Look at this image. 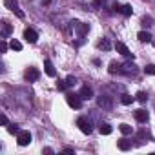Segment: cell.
<instances>
[{
  "instance_id": "36",
  "label": "cell",
  "mask_w": 155,
  "mask_h": 155,
  "mask_svg": "<svg viewBox=\"0 0 155 155\" xmlns=\"http://www.w3.org/2000/svg\"><path fill=\"white\" fill-rule=\"evenodd\" d=\"M153 46H155V40H153Z\"/></svg>"
},
{
  "instance_id": "3",
  "label": "cell",
  "mask_w": 155,
  "mask_h": 155,
  "mask_svg": "<svg viewBox=\"0 0 155 155\" xmlns=\"http://www.w3.org/2000/svg\"><path fill=\"white\" fill-rule=\"evenodd\" d=\"M97 104H99V108H102V110H111V108H113V99H111L110 95H99V97H97Z\"/></svg>"
},
{
  "instance_id": "30",
  "label": "cell",
  "mask_w": 155,
  "mask_h": 155,
  "mask_svg": "<svg viewBox=\"0 0 155 155\" xmlns=\"http://www.w3.org/2000/svg\"><path fill=\"white\" fill-rule=\"evenodd\" d=\"M0 122H2V126H9V120L6 115H0Z\"/></svg>"
},
{
  "instance_id": "11",
  "label": "cell",
  "mask_w": 155,
  "mask_h": 155,
  "mask_svg": "<svg viewBox=\"0 0 155 155\" xmlns=\"http://www.w3.org/2000/svg\"><path fill=\"white\" fill-rule=\"evenodd\" d=\"M44 69H46V75H48V77H55V75H57V71H55L51 60H48V58L44 60Z\"/></svg>"
},
{
  "instance_id": "34",
  "label": "cell",
  "mask_w": 155,
  "mask_h": 155,
  "mask_svg": "<svg viewBox=\"0 0 155 155\" xmlns=\"http://www.w3.org/2000/svg\"><path fill=\"white\" fill-rule=\"evenodd\" d=\"M64 153H75V150L73 148H64Z\"/></svg>"
},
{
  "instance_id": "35",
  "label": "cell",
  "mask_w": 155,
  "mask_h": 155,
  "mask_svg": "<svg viewBox=\"0 0 155 155\" xmlns=\"http://www.w3.org/2000/svg\"><path fill=\"white\" fill-rule=\"evenodd\" d=\"M49 2H51V0H44V2H42V6H49Z\"/></svg>"
},
{
  "instance_id": "13",
  "label": "cell",
  "mask_w": 155,
  "mask_h": 155,
  "mask_svg": "<svg viewBox=\"0 0 155 155\" xmlns=\"http://www.w3.org/2000/svg\"><path fill=\"white\" fill-rule=\"evenodd\" d=\"M108 71L111 73V75H115V73H122V64H119V62H110V68H108Z\"/></svg>"
},
{
  "instance_id": "28",
  "label": "cell",
  "mask_w": 155,
  "mask_h": 155,
  "mask_svg": "<svg viewBox=\"0 0 155 155\" xmlns=\"http://www.w3.org/2000/svg\"><path fill=\"white\" fill-rule=\"evenodd\" d=\"M66 81H68V84H69V88L77 84V79H75V77H73V75H69V77H68V79H66Z\"/></svg>"
},
{
  "instance_id": "6",
  "label": "cell",
  "mask_w": 155,
  "mask_h": 155,
  "mask_svg": "<svg viewBox=\"0 0 155 155\" xmlns=\"http://www.w3.org/2000/svg\"><path fill=\"white\" fill-rule=\"evenodd\" d=\"M24 79H26L28 82H35V81L40 79V71H38L37 68H28L26 73H24Z\"/></svg>"
},
{
  "instance_id": "20",
  "label": "cell",
  "mask_w": 155,
  "mask_h": 155,
  "mask_svg": "<svg viewBox=\"0 0 155 155\" xmlns=\"http://www.w3.org/2000/svg\"><path fill=\"white\" fill-rule=\"evenodd\" d=\"M120 13H122L124 17H131V13H133V8H131L130 4H124V6L120 8Z\"/></svg>"
},
{
  "instance_id": "18",
  "label": "cell",
  "mask_w": 155,
  "mask_h": 155,
  "mask_svg": "<svg viewBox=\"0 0 155 155\" xmlns=\"http://www.w3.org/2000/svg\"><path fill=\"white\" fill-rule=\"evenodd\" d=\"M119 130H120L122 135H131V133H133V128H131L130 124H126V122H122V124L119 126Z\"/></svg>"
},
{
  "instance_id": "12",
  "label": "cell",
  "mask_w": 155,
  "mask_h": 155,
  "mask_svg": "<svg viewBox=\"0 0 155 155\" xmlns=\"http://www.w3.org/2000/svg\"><path fill=\"white\" fill-rule=\"evenodd\" d=\"M117 146H119V150L128 151V150H131V140H128V139H119V140H117Z\"/></svg>"
},
{
  "instance_id": "5",
  "label": "cell",
  "mask_w": 155,
  "mask_h": 155,
  "mask_svg": "<svg viewBox=\"0 0 155 155\" xmlns=\"http://www.w3.org/2000/svg\"><path fill=\"white\" fill-rule=\"evenodd\" d=\"M71 26L77 29V35H79L81 38L90 31V24H84V22H79V20H73V22H71Z\"/></svg>"
},
{
  "instance_id": "23",
  "label": "cell",
  "mask_w": 155,
  "mask_h": 155,
  "mask_svg": "<svg viewBox=\"0 0 155 155\" xmlns=\"http://www.w3.org/2000/svg\"><path fill=\"white\" fill-rule=\"evenodd\" d=\"M9 48H11V49H15V51H22V44H20L18 40H15V38L11 40V44H9Z\"/></svg>"
},
{
  "instance_id": "1",
  "label": "cell",
  "mask_w": 155,
  "mask_h": 155,
  "mask_svg": "<svg viewBox=\"0 0 155 155\" xmlns=\"http://www.w3.org/2000/svg\"><path fill=\"white\" fill-rule=\"evenodd\" d=\"M66 102H68L71 108H75V110H81V108H82V97H81V95L68 93V95H66Z\"/></svg>"
},
{
  "instance_id": "16",
  "label": "cell",
  "mask_w": 155,
  "mask_h": 155,
  "mask_svg": "<svg viewBox=\"0 0 155 155\" xmlns=\"http://www.w3.org/2000/svg\"><path fill=\"white\" fill-rule=\"evenodd\" d=\"M97 48H99V49H104V51H110V49H111V42H110L108 38H102V40H99Z\"/></svg>"
},
{
  "instance_id": "9",
  "label": "cell",
  "mask_w": 155,
  "mask_h": 155,
  "mask_svg": "<svg viewBox=\"0 0 155 155\" xmlns=\"http://www.w3.org/2000/svg\"><path fill=\"white\" fill-rule=\"evenodd\" d=\"M133 115H135V120L140 122V124L148 122V119H150V113L146 110H137V111H133Z\"/></svg>"
},
{
  "instance_id": "22",
  "label": "cell",
  "mask_w": 155,
  "mask_h": 155,
  "mask_svg": "<svg viewBox=\"0 0 155 155\" xmlns=\"http://www.w3.org/2000/svg\"><path fill=\"white\" fill-rule=\"evenodd\" d=\"M122 73H135V66H133L131 62L124 64V66H122Z\"/></svg>"
},
{
  "instance_id": "19",
  "label": "cell",
  "mask_w": 155,
  "mask_h": 155,
  "mask_svg": "<svg viewBox=\"0 0 155 155\" xmlns=\"http://www.w3.org/2000/svg\"><path fill=\"white\" fill-rule=\"evenodd\" d=\"M4 6H6L8 9L15 11V9L18 8V0H4Z\"/></svg>"
},
{
  "instance_id": "2",
  "label": "cell",
  "mask_w": 155,
  "mask_h": 155,
  "mask_svg": "<svg viewBox=\"0 0 155 155\" xmlns=\"http://www.w3.org/2000/svg\"><path fill=\"white\" fill-rule=\"evenodd\" d=\"M77 126H79V130H81L84 135H90V133L93 131V128H91V122H90L86 117H79V119H77Z\"/></svg>"
},
{
  "instance_id": "33",
  "label": "cell",
  "mask_w": 155,
  "mask_h": 155,
  "mask_svg": "<svg viewBox=\"0 0 155 155\" xmlns=\"http://www.w3.org/2000/svg\"><path fill=\"white\" fill-rule=\"evenodd\" d=\"M0 49H2V53H6V51H8V44H6L4 40H2V44H0Z\"/></svg>"
},
{
  "instance_id": "26",
  "label": "cell",
  "mask_w": 155,
  "mask_h": 155,
  "mask_svg": "<svg viewBox=\"0 0 155 155\" xmlns=\"http://www.w3.org/2000/svg\"><path fill=\"white\" fill-rule=\"evenodd\" d=\"M144 73L146 75H155V64H146L144 66Z\"/></svg>"
},
{
  "instance_id": "10",
  "label": "cell",
  "mask_w": 155,
  "mask_h": 155,
  "mask_svg": "<svg viewBox=\"0 0 155 155\" xmlns=\"http://www.w3.org/2000/svg\"><path fill=\"white\" fill-rule=\"evenodd\" d=\"M79 95L82 97V101H90V99L93 97V90H91L90 86H82L81 91H79Z\"/></svg>"
},
{
  "instance_id": "8",
  "label": "cell",
  "mask_w": 155,
  "mask_h": 155,
  "mask_svg": "<svg viewBox=\"0 0 155 155\" xmlns=\"http://www.w3.org/2000/svg\"><path fill=\"white\" fill-rule=\"evenodd\" d=\"M24 38H26L29 44H35V42L38 40V33H37L33 28H26V29H24Z\"/></svg>"
},
{
  "instance_id": "25",
  "label": "cell",
  "mask_w": 155,
  "mask_h": 155,
  "mask_svg": "<svg viewBox=\"0 0 155 155\" xmlns=\"http://www.w3.org/2000/svg\"><path fill=\"white\" fill-rule=\"evenodd\" d=\"M135 97H137V101H139L140 104H144V102L148 101V95H146V91H139V93H137Z\"/></svg>"
},
{
  "instance_id": "7",
  "label": "cell",
  "mask_w": 155,
  "mask_h": 155,
  "mask_svg": "<svg viewBox=\"0 0 155 155\" xmlns=\"http://www.w3.org/2000/svg\"><path fill=\"white\" fill-rule=\"evenodd\" d=\"M115 49H117L122 57H126V58H131V60L135 58V55H133V53L126 48V44H122V42H115Z\"/></svg>"
},
{
  "instance_id": "27",
  "label": "cell",
  "mask_w": 155,
  "mask_h": 155,
  "mask_svg": "<svg viewBox=\"0 0 155 155\" xmlns=\"http://www.w3.org/2000/svg\"><path fill=\"white\" fill-rule=\"evenodd\" d=\"M8 131H9L11 135H15V133H18V131H20V128H18L17 124H9V126H8Z\"/></svg>"
},
{
  "instance_id": "31",
  "label": "cell",
  "mask_w": 155,
  "mask_h": 155,
  "mask_svg": "<svg viewBox=\"0 0 155 155\" xmlns=\"http://www.w3.org/2000/svg\"><path fill=\"white\" fill-rule=\"evenodd\" d=\"M142 26H151V18L150 17H144L142 18Z\"/></svg>"
},
{
  "instance_id": "29",
  "label": "cell",
  "mask_w": 155,
  "mask_h": 155,
  "mask_svg": "<svg viewBox=\"0 0 155 155\" xmlns=\"http://www.w3.org/2000/svg\"><path fill=\"white\" fill-rule=\"evenodd\" d=\"M111 8H113V11H115V13H120V8H122V6H120L119 2H113V4H111Z\"/></svg>"
},
{
  "instance_id": "14",
  "label": "cell",
  "mask_w": 155,
  "mask_h": 155,
  "mask_svg": "<svg viewBox=\"0 0 155 155\" xmlns=\"http://www.w3.org/2000/svg\"><path fill=\"white\" fill-rule=\"evenodd\" d=\"M11 33H13V26L8 22H2V38H8Z\"/></svg>"
},
{
  "instance_id": "17",
  "label": "cell",
  "mask_w": 155,
  "mask_h": 155,
  "mask_svg": "<svg viewBox=\"0 0 155 155\" xmlns=\"http://www.w3.org/2000/svg\"><path fill=\"white\" fill-rule=\"evenodd\" d=\"M99 131H101V135H110L113 130H111V126H110L108 122H102V124L99 126Z\"/></svg>"
},
{
  "instance_id": "32",
  "label": "cell",
  "mask_w": 155,
  "mask_h": 155,
  "mask_svg": "<svg viewBox=\"0 0 155 155\" xmlns=\"http://www.w3.org/2000/svg\"><path fill=\"white\" fill-rule=\"evenodd\" d=\"M104 4V0H93V8H101Z\"/></svg>"
},
{
  "instance_id": "24",
  "label": "cell",
  "mask_w": 155,
  "mask_h": 155,
  "mask_svg": "<svg viewBox=\"0 0 155 155\" xmlns=\"http://www.w3.org/2000/svg\"><path fill=\"white\" fill-rule=\"evenodd\" d=\"M68 88H69L68 81H58V82H57V90H58V91H64V90H68Z\"/></svg>"
},
{
  "instance_id": "15",
  "label": "cell",
  "mask_w": 155,
  "mask_h": 155,
  "mask_svg": "<svg viewBox=\"0 0 155 155\" xmlns=\"http://www.w3.org/2000/svg\"><path fill=\"white\" fill-rule=\"evenodd\" d=\"M137 38H139L140 42H146V44L153 40V37H151V35H150L148 31H139V33H137Z\"/></svg>"
},
{
  "instance_id": "4",
  "label": "cell",
  "mask_w": 155,
  "mask_h": 155,
  "mask_svg": "<svg viewBox=\"0 0 155 155\" xmlns=\"http://www.w3.org/2000/svg\"><path fill=\"white\" fill-rule=\"evenodd\" d=\"M17 142H18V146H28V144H31V133H29L28 130H20V131L17 133Z\"/></svg>"
},
{
  "instance_id": "21",
  "label": "cell",
  "mask_w": 155,
  "mask_h": 155,
  "mask_svg": "<svg viewBox=\"0 0 155 155\" xmlns=\"http://www.w3.org/2000/svg\"><path fill=\"white\" fill-rule=\"evenodd\" d=\"M133 101H135V97H131V95H128V93H124V95L120 97V102H122L124 106H130Z\"/></svg>"
}]
</instances>
